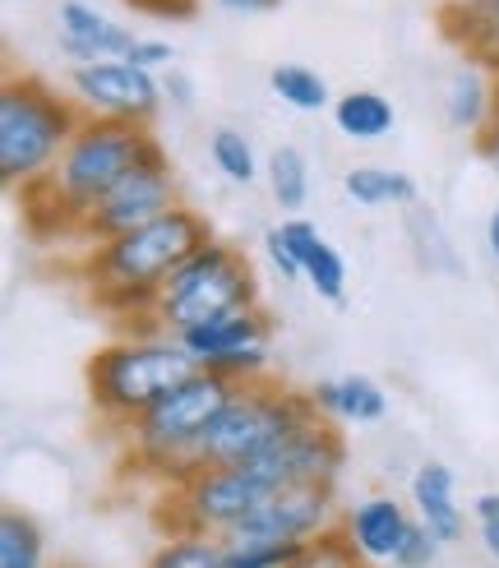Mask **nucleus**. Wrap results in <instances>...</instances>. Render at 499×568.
Wrapping results in <instances>:
<instances>
[{"mask_svg":"<svg viewBox=\"0 0 499 568\" xmlns=\"http://www.w3.org/2000/svg\"><path fill=\"white\" fill-rule=\"evenodd\" d=\"M411 514L430 536H439V546H458L467 518H462V504H458V480L444 463H421L411 471Z\"/></svg>","mask_w":499,"mask_h":568,"instance_id":"f3484780","label":"nucleus"},{"mask_svg":"<svg viewBox=\"0 0 499 568\" xmlns=\"http://www.w3.org/2000/svg\"><path fill=\"white\" fill-rule=\"evenodd\" d=\"M222 546H227V568H287L305 550L283 541H222Z\"/></svg>","mask_w":499,"mask_h":568,"instance_id":"c85d7f7f","label":"nucleus"},{"mask_svg":"<svg viewBox=\"0 0 499 568\" xmlns=\"http://www.w3.org/2000/svg\"><path fill=\"white\" fill-rule=\"evenodd\" d=\"M324 420L333 425H379L388 416V397L370 375H343V379H319L305 388Z\"/></svg>","mask_w":499,"mask_h":568,"instance_id":"6ab92c4d","label":"nucleus"},{"mask_svg":"<svg viewBox=\"0 0 499 568\" xmlns=\"http://www.w3.org/2000/svg\"><path fill=\"white\" fill-rule=\"evenodd\" d=\"M162 98L172 102L176 111H194V79L181 70H166L162 74Z\"/></svg>","mask_w":499,"mask_h":568,"instance_id":"72a5a7b5","label":"nucleus"},{"mask_svg":"<svg viewBox=\"0 0 499 568\" xmlns=\"http://www.w3.org/2000/svg\"><path fill=\"white\" fill-rule=\"evenodd\" d=\"M481 546H486V555L499 564V523H486V527H481Z\"/></svg>","mask_w":499,"mask_h":568,"instance_id":"58836bf2","label":"nucleus"},{"mask_svg":"<svg viewBox=\"0 0 499 568\" xmlns=\"http://www.w3.org/2000/svg\"><path fill=\"white\" fill-rule=\"evenodd\" d=\"M125 61L134 65V70H144V74H166L176 65V47L172 42H162V38H134V47H130V55Z\"/></svg>","mask_w":499,"mask_h":568,"instance_id":"2f4dec72","label":"nucleus"},{"mask_svg":"<svg viewBox=\"0 0 499 568\" xmlns=\"http://www.w3.org/2000/svg\"><path fill=\"white\" fill-rule=\"evenodd\" d=\"M287 568H366V564H360V559L347 550L343 536L333 531V536H319L315 546H305V550H301V559H296V564H287Z\"/></svg>","mask_w":499,"mask_h":568,"instance_id":"c756f323","label":"nucleus"},{"mask_svg":"<svg viewBox=\"0 0 499 568\" xmlns=\"http://www.w3.org/2000/svg\"><path fill=\"white\" fill-rule=\"evenodd\" d=\"M343 194L352 199L356 209H411L416 204V181L407 172H398V166H352V172L343 176Z\"/></svg>","mask_w":499,"mask_h":568,"instance_id":"4be33fe9","label":"nucleus"},{"mask_svg":"<svg viewBox=\"0 0 499 568\" xmlns=\"http://www.w3.org/2000/svg\"><path fill=\"white\" fill-rule=\"evenodd\" d=\"M236 384H227L222 375L194 371L185 384H176L166 397L139 416L130 430H121V463L125 476H134L139 486L176 490L200 467V444L208 435V425L222 416V407L232 403Z\"/></svg>","mask_w":499,"mask_h":568,"instance_id":"7ed1b4c3","label":"nucleus"},{"mask_svg":"<svg viewBox=\"0 0 499 568\" xmlns=\"http://www.w3.org/2000/svg\"><path fill=\"white\" fill-rule=\"evenodd\" d=\"M79 125L83 111L70 93H55L38 74H10L0 89V181L10 190L47 181Z\"/></svg>","mask_w":499,"mask_h":568,"instance_id":"39448f33","label":"nucleus"},{"mask_svg":"<svg viewBox=\"0 0 499 568\" xmlns=\"http://www.w3.org/2000/svg\"><path fill=\"white\" fill-rule=\"evenodd\" d=\"M439 536H430L421 523H411V531H407V541L398 546V555H394V564L388 568H435V559H439Z\"/></svg>","mask_w":499,"mask_h":568,"instance_id":"7c9ffc66","label":"nucleus"},{"mask_svg":"<svg viewBox=\"0 0 499 568\" xmlns=\"http://www.w3.org/2000/svg\"><path fill=\"white\" fill-rule=\"evenodd\" d=\"M477 149H481V158H486V166H490V172L499 176V116L477 134Z\"/></svg>","mask_w":499,"mask_h":568,"instance_id":"c9c22d12","label":"nucleus"},{"mask_svg":"<svg viewBox=\"0 0 499 568\" xmlns=\"http://www.w3.org/2000/svg\"><path fill=\"white\" fill-rule=\"evenodd\" d=\"M268 89H273L277 102L292 106V111H324V106H333V93H328L324 74L310 70V65H277L268 74Z\"/></svg>","mask_w":499,"mask_h":568,"instance_id":"bb28decb","label":"nucleus"},{"mask_svg":"<svg viewBox=\"0 0 499 568\" xmlns=\"http://www.w3.org/2000/svg\"><path fill=\"white\" fill-rule=\"evenodd\" d=\"M162 144L149 125H125V121H98L83 116L74 130L70 149L55 162V172L38 185L19 190L23 226L38 241H74L79 222L89 217L102 194L116 190L139 162H149Z\"/></svg>","mask_w":499,"mask_h":568,"instance_id":"f03ea898","label":"nucleus"},{"mask_svg":"<svg viewBox=\"0 0 499 568\" xmlns=\"http://www.w3.org/2000/svg\"><path fill=\"white\" fill-rule=\"evenodd\" d=\"M444 116H449L454 130L481 134L495 116H499V93H495V70L462 61L449 83H444Z\"/></svg>","mask_w":499,"mask_h":568,"instance_id":"aec40b11","label":"nucleus"},{"mask_svg":"<svg viewBox=\"0 0 499 568\" xmlns=\"http://www.w3.org/2000/svg\"><path fill=\"white\" fill-rule=\"evenodd\" d=\"M439 38L462 61H477L486 70L499 65V0H439Z\"/></svg>","mask_w":499,"mask_h":568,"instance_id":"dca6fc26","label":"nucleus"},{"mask_svg":"<svg viewBox=\"0 0 499 568\" xmlns=\"http://www.w3.org/2000/svg\"><path fill=\"white\" fill-rule=\"evenodd\" d=\"M134 38V28L102 14L89 0H61V10H55V42H61V55H70V65L125 61Z\"/></svg>","mask_w":499,"mask_h":568,"instance_id":"2eb2a0df","label":"nucleus"},{"mask_svg":"<svg viewBox=\"0 0 499 568\" xmlns=\"http://www.w3.org/2000/svg\"><path fill=\"white\" fill-rule=\"evenodd\" d=\"M268 495L273 490L249 467H204L185 486L157 495L153 523L162 527V536H217V541H227Z\"/></svg>","mask_w":499,"mask_h":568,"instance_id":"6e6552de","label":"nucleus"},{"mask_svg":"<svg viewBox=\"0 0 499 568\" xmlns=\"http://www.w3.org/2000/svg\"><path fill=\"white\" fill-rule=\"evenodd\" d=\"M411 523H416V514L403 499H394V495H366V499H356V504L343 508L338 536H343L347 550L366 568H384V564H394V555L407 541Z\"/></svg>","mask_w":499,"mask_h":568,"instance_id":"4468645a","label":"nucleus"},{"mask_svg":"<svg viewBox=\"0 0 499 568\" xmlns=\"http://www.w3.org/2000/svg\"><path fill=\"white\" fill-rule=\"evenodd\" d=\"M130 6L144 14H157V19H190L200 10V0H130Z\"/></svg>","mask_w":499,"mask_h":568,"instance_id":"f704fd0d","label":"nucleus"},{"mask_svg":"<svg viewBox=\"0 0 499 568\" xmlns=\"http://www.w3.org/2000/svg\"><path fill=\"white\" fill-rule=\"evenodd\" d=\"M144 568H227V546L217 536H162Z\"/></svg>","mask_w":499,"mask_h":568,"instance_id":"a878e982","label":"nucleus"},{"mask_svg":"<svg viewBox=\"0 0 499 568\" xmlns=\"http://www.w3.org/2000/svg\"><path fill=\"white\" fill-rule=\"evenodd\" d=\"M310 420H319L310 393L283 388L273 379L241 384L222 416L208 425L200 444V467H249Z\"/></svg>","mask_w":499,"mask_h":568,"instance_id":"0eeeda50","label":"nucleus"},{"mask_svg":"<svg viewBox=\"0 0 499 568\" xmlns=\"http://www.w3.org/2000/svg\"><path fill=\"white\" fill-rule=\"evenodd\" d=\"M213 6L227 10V14H264L277 6V0H213Z\"/></svg>","mask_w":499,"mask_h":568,"instance_id":"e433bc0d","label":"nucleus"},{"mask_svg":"<svg viewBox=\"0 0 499 568\" xmlns=\"http://www.w3.org/2000/svg\"><path fill=\"white\" fill-rule=\"evenodd\" d=\"M208 158L232 185H255L264 176V162L255 158V144H249V139L241 130H232V125H217L208 134Z\"/></svg>","mask_w":499,"mask_h":568,"instance_id":"393cba45","label":"nucleus"},{"mask_svg":"<svg viewBox=\"0 0 499 568\" xmlns=\"http://www.w3.org/2000/svg\"><path fill=\"white\" fill-rule=\"evenodd\" d=\"M277 226H283V236H287V245H292V254H296L305 287H310L319 301L338 305V301L347 296V264H343V254L333 250V245L319 236V226L305 222V217H287V222H277Z\"/></svg>","mask_w":499,"mask_h":568,"instance_id":"a211bd4d","label":"nucleus"},{"mask_svg":"<svg viewBox=\"0 0 499 568\" xmlns=\"http://www.w3.org/2000/svg\"><path fill=\"white\" fill-rule=\"evenodd\" d=\"M194 371L200 365H194L176 333H121L116 343L93 352L83 379H89L93 412L121 435Z\"/></svg>","mask_w":499,"mask_h":568,"instance_id":"20e7f679","label":"nucleus"},{"mask_svg":"<svg viewBox=\"0 0 499 568\" xmlns=\"http://www.w3.org/2000/svg\"><path fill=\"white\" fill-rule=\"evenodd\" d=\"M0 568H47V531L23 508L0 514Z\"/></svg>","mask_w":499,"mask_h":568,"instance_id":"5701e85b","label":"nucleus"},{"mask_svg":"<svg viewBox=\"0 0 499 568\" xmlns=\"http://www.w3.org/2000/svg\"><path fill=\"white\" fill-rule=\"evenodd\" d=\"M407 232L416 236L411 245H416V260H421V268H430V273H458L454 241L444 236V226H439V217H435V213H426V209H411V217H407Z\"/></svg>","mask_w":499,"mask_h":568,"instance_id":"cd10ccee","label":"nucleus"},{"mask_svg":"<svg viewBox=\"0 0 499 568\" xmlns=\"http://www.w3.org/2000/svg\"><path fill=\"white\" fill-rule=\"evenodd\" d=\"M264 181H268L273 204L296 213V209H305V199H310V162H305L301 149L283 144L264 158Z\"/></svg>","mask_w":499,"mask_h":568,"instance_id":"b1692460","label":"nucleus"},{"mask_svg":"<svg viewBox=\"0 0 499 568\" xmlns=\"http://www.w3.org/2000/svg\"><path fill=\"white\" fill-rule=\"evenodd\" d=\"M70 102L83 116L98 121H125V125H153L162 111V79L134 70L130 61H93L70 70Z\"/></svg>","mask_w":499,"mask_h":568,"instance_id":"9b49d317","label":"nucleus"},{"mask_svg":"<svg viewBox=\"0 0 499 568\" xmlns=\"http://www.w3.org/2000/svg\"><path fill=\"white\" fill-rule=\"evenodd\" d=\"M471 514H477V523H481V527H486V523H499V490L477 495V504H471Z\"/></svg>","mask_w":499,"mask_h":568,"instance_id":"4c0bfd02","label":"nucleus"},{"mask_svg":"<svg viewBox=\"0 0 499 568\" xmlns=\"http://www.w3.org/2000/svg\"><path fill=\"white\" fill-rule=\"evenodd\" d=\"M338 490L324 486H292L273 490L227 541H283V546H315L319 536L338 531Z\"/></svg>","mask_w":499,"mask_h":568,"instance_id":"f8f14e48","label":"nucleus"},{"mask_svg":"<svg viewBox=\"0 0 499 568\" xmlns=\"http://www.w3.org/2000/svg\"><path fill=\"white\" fill-rule=\"evenodd\" d=\"M264 254H268V268L283 277V282H305L296 254H292V245H287V236H283V226H268V232H264Z\"/></svg>","mask_w":499,"mask_h":568,"instance_id":"473e14b6","label":"nucleus"},{"mask_svg":"<svg viewBox=\"0 0 499 568\" xmlns=\"http://www.w3.org/2000/svg\"><path fill=\"white\" fill-rule=\"evenodd\" d=\"M486 250H490L495 260H499V204L490 209V222H486Z\"/></svg>","mask_w":499,"mask_h":568,"instance_id":"ea45409f","label":"nucleus"},{"mask_svg":"<svg viewBox=\"0 0 499 568\" xmlns=\"http://www.w3.org/2000/svg\"><path fill=\"white\" fill-rule=\"evenodd\" d=\"M347 463V439L333 420H310L296 435H287L273 453H264L259 463H249L268 490H292V486H324L338 490V476Z\"/></svg>","mask_w":499,"mask_h":568,"instance_id":"ddd939ff","label":"nucleus"},{"mask_svg":"<svg viewBox=\"0 0 499 568\" xmlns=\"http://www.w3.org/2000/svg\"><path fill=\"white\" fill-rule=\"evenodd\" d=\"M259 305V282L249 260L232 245V241H208L204 250H194L190 260L172 273V282L162 287L153 324L162 333H190L200 324L241 315V310Z\"/></svg>","mask_w":499,"mask_h":568,"instance_id":"423d86ee","label":"nucleus"},{"mask_svg":"<svg viewBox=\"0 0 499 568\" xmlns=\"http://www.w3.org/2000/svg\"><path fill=\"white\" fill-rule=\"evenodd\" d=\"M172 209H181V190L172 176V162H166V153L157 149L149 162H139L116 190L102 194V204L79 222L74 245L93 250L102 241H116V236L134 232V226H144V222H157Z\"/></svg>","mask_w":499,"mask_h":568,"instance_id":"1a4fd4ad","label":"nucleus"},{"mask_svg":"<svg viewBox=\"0 0 499 568\" xmlns=\"http://www.w3.org/2000/svg\"><path fill=\"white\" fill-rule=\"evenodd\" d=\"M333 125H338L343 139H352V144H379V139L394 134L398 111L375 89H352L343 98H333Z\"/></svg>","mask_w":499,"mask_h":568,"instance_id":"412c9836","label":"nucleus"},{"mask_svg":"<svg viewBox=\"0 0 499 568\" xmlns=\"http://www.w3.org/2000/svg\"><path fill=\"white\" fill-rule=\"evenodd\" d=\"M185 352L194 356V365L208 375H222L227 384H259L268 375V352H273V324L268 315L255 310H241V315L213 320L181 333Z\"/></svg>","mask_w":499,"mask_h":568,"instance_id":"9d476101","label":"nucleus"},{"mask_svg":"<svg viewBox=\"0 0 499 568\" xmlns=\"http://www.w3.org/2000/svg\"><path fill=\"white\" fill-rule=\"evenodd\" d=\"M208 241H213L208 222L181 204L172 213H162L157 222H144L116 241L83 250L79 277H83V287H89L93 305L102 315H111V324L121 333H162L153 324L162 287L172 282V273L190 254L204 250Z\"/></svg>","mask_w":499,"mask_h":568,"instance_id":"f257e3e1","label":"nucleus"},{"mask_svg":"<svg viewBox=\"0 0 499 568\" xmlns=\"http://www.w3.org/2000/svg\"><path fill=\"white\" fill-rule=\"evenodd\" d=\"M495 93H499V65H495Z\"/></svg>","mask_w":499,"mask_h":568,"instance_id":"a19ab883","label":"nucleus"}]
</instances>
